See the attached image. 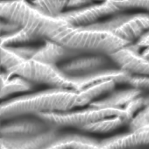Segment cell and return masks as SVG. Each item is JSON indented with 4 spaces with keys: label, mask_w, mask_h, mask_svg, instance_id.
<instances>
[{
    "label": "cell",
    "mask_w": 149,
    "mask_h": 149,
    "mask_svg": "<svg viewBox=\"0 0 149 149\" xmlns=\"http://www.w3.org/2000/svg\"><path fill=\"white\" fill-rule=\"evenodd\" d=\"M49 40L84 54L108 57L130 46L101 22L78 26L64 22Z\"/></svg>",
    "instance_id": "cell-1"
},
{
    "label": "cell",
    "mask_w": 149,
    "mask_h": 149,
    "mask_svg": "<svg viewBox=\"0 0 149 149\" xmlns=\"http://www.w3.org/2000/svg\"><path fill=\"white\" fill-rule=\"evenodd\" d=\"M77 91L53 88L4 102L0 106L1 119H13L26 115L60 112L76 107Z\"/></svg>",
    "instance_id": "cell-2"
},
{
    "label": "cell",
    "mask_w": 149,
    "mask_h": 149,
    "mask_svg": "<svg viewBox=\"0 0 149 149\" xmlns=\"http://www.w3.org/2000/svg\"><path fill=\"white\" fill-rule=\"evenodd\" d=\"M0 15L29 30L40 39H49L64 23L59 17H52L33 4L25 1H0Z\"/></svg>",
    "instance_id": "cell-3"
},
{
    "label": "cell",
    "mask_w": 149,
    "mask_h": 149,
    "mask_svg": "<svg viewBox=\"0 0 149 149\" xmlns=\"http://www.w3.org/2000/svg\"><path fill=\"white\" fill-rule=\"evenodd\" d=\"M35 116L45 121L53 128L58 130L64 127L81 129L88 125L111 117H126L130 119L124 109L91 106L82 109L40 113Z\"/></svg>",
    "instance_id": "cell-4"
},
{
    "label": "cell",
    "mask_w": 149,
    "mask_h": 149,
    "mask_svg": "<svg viewBox=\"0 0 149 149\" xmlns=\"http://www.w3.org/2000/svg\"><path fill=\"white\" fill-rule=\"evenodd\" d=\"M8 73L24 77L36 84H43L53 88L76 91L71 77L63 74L57 66L34 59L23 60Z\"/></svg>",
    "instance_id": "cell-5"
},
{
    "label": "cell",
    "mask_w": 149,
    "mask_h": 149,
    "mask_svg": "<svg viewBox=\"0 0 149 149\" xmlns=\"http://www.w3.org/2000/svg\"><path fill=\"white\" fill-rule=\"evenodd\" d=\"M101 23L130 45H133L149 31V13L119 15Z\"/></svg>",
    "instance_id": "cell-6"
},
{
    "label": "cell",
    "mask_w": 149,
    "mask_h": 149,
    "mask_svg": "<svg viewBox=\"0 0 149 149\" xmlns=\"http://www.w3.org/2000/svg\"><path fill=\"white\" fill-rule=\"evenodd\" d=\"M121 11L113 1H108L77 10L62 13L57 17L70 25L81 26L96 23L100 18L115 14Z\"/></svg>",
    "instance_id": "cell-7"
},
{
    "label": "cell",
    "mask_w": 149,
    "mask_h": 149,
    "mask_svg": "<svg viewBox=\"0 0 149 149\" xmlns=\"http://www.w3.org/2000/svg\"><path fill=\"white\" fill-rule=\"evenodd\" d=\"M111 58L98 55L84 54L57 66L66 75L79 77L109 68Z\"/></svg>",
    "instance_id": "cell-8"
},
{
    "label": "cell",
    "mask_w": 149,
    "mask_h": 149,
    "mask_svg": "<svg viewBox=\"0 0 149 149\" xmlns=\"http://www.w3.org/2000/svg\"><path fill=\"white\" fill-rule=\"evenodd\" d=\"M35 117L19 118L1 125L0 129L1 136H33L45 133L54 129L41 118Z\"/></svg>",
    "instance_id": "cell-9"
},
{
    "label": "cell",
    "mask_w": 149,
    "mask_h": 149,
    "mask_svg": "<svg viewBox=\"0 0 149 149\" xmlns=\"http://www.w3.org/2000/svg\"><path fill=\"white\" fill-rule=\"evenodd\" d=\"M60 135L54 128L42 134L19 137H1V149H46Z\"/></svg>",
    "instance_id": "cell-10"
},
{
    "label": "cell",
    "mask_w": 149,
    "mask_h": 149,
    "mask_svg": "<svg viewBox=\"0 0 149 149\" xmlns=\"http://www.w3.org/2000/svg\"><path fill=\"white\" fill-rule=\"evenodd\" d=\"M84 54L57 42L47 39L45 40V44L37 49L32 59L57 66L60 63H63Z\"/></svg>",
    "instance_id": "cell-11"
},
{
    "label": "cell",
    "mask_w": 149,
    "mask_h": 149,
    "mask_svg": "<svg viewBox=\"0 0 149 149\" xmlns=\"http://www.w3.org/2000/svg\"><path fill=\"white\" fill-rule=\"evenodd\" d=\"M132 75L119 68H109L79 77H71L77 92L84 88L100 83L113 81L116 84L129 83Z\"/></svg>",
    "instance_id": "cell-12"
},
{
    "label": "cell",
    "mask_w": 149,
    "mask_h": 149,
    "mask_svg": "<svg viewBox=\"0 0 149 149\" xmlns=\"http://www.w3.org/2000/svg\"><path fill=\"white\" fill-rule=\"evenodd\" d=\"M104 149H135L149 145V129L130 131L101 140Z\"/></svg>",
    "instance_id": "cell-13"
},
{
    "label": "cell",
    "mask_w": 149,
    "mask_h": 149,
    "mask_svg": "<svg viewBox=\"0 0 149 149\" xmlns=\"http://www.w3.org/2000/svg\"><path fill=\"white\" fill-rule=\"evenodd\" d=\"M46 149H104L101 141L81 134L59 135Z\"/></svg>",
    "instance_id": "cell-14"
},
{
    "label": "cell",
    "mask_w": 149,
    "mask_h": 149,
    "mask_svg": "<svg viewBox=\"0 0 149 149\" xmlns=\"http://www.w3.org/2000/svg\"><path fill=\"white\" fill-rule=\"evenodd\" d=\"M113 91L107 94L106 96L92 102L89 106L97 108L123 109L130 102L141 95L143 91L133 87L122 90Z\"/></svg>",
    "instance_id": "cell-15"
},
{
    "label": "cell",
    "mask_w": 149,
    "mask_h": 149,
    "mask_svg": "<svg viewBox=\"0 0 149 149\" xmlns=\"http://www.w3.org/2000/svg\"><path fill=\"white\" fill-rule=\"evenodd\" d=\"M13 74L6 71L1 75V98H5L15 93L29 91L36 84L18 76L12 78Z\"/></svg>",
    "instance_id": "cell-16"
},
{
    "label": "cell",
    "mask_w": 149,
    "mask_h": 149,
    "mask_svg": "<svg viewBox=\"0 0 149 149\" xmlns=\"http://www.w3.org/2000/svg\"><path fill=\"white\" fill-rule=\"evenodd\" d=\"M116 84L114 81H107L84 88L77 93L76 107L90 104L98 97L112 91Z\"/></svg>",
    "instance_id": "cell-17"
},
{
    "label": "cell",
    "mask_w": 149,
    "mask_h": 149,
    "mask_svg": "<svg viewBox=\"0 0 149 149\" xmlns=\"http://www.w3.org/2000/svg\"><path fill=\"white\" fill-rule=\"evenodd\" d=\"M130 121L126 117H111L88 125L80 130L91 133H109L125 125L129 124Z\"/></svg>",
    "instance_id": "cell-18"
},
{
    "label": "cell",
    "mask_w": 149,
    "mask_h": 149,
    "mask_svg": "<svg viewBox=\"0 0 149 149\" xmlns=\"http://www.w3.org/2000/svg\"><path fill=\"white\" fill-rule=\"evenodd\" d=\"M40 40L39 37L25 29L21 28L1 37V47H9L15 44H22Z\"/></svg>",
    "instance_id": "cell-19"
},
{
    "label": "cell",
    "mask_w": 149,
    "mask_h": 149,
    "mask_svg": "<svg viewBox=\"0 0 149 149\" xmlns=\"http://www.w3.org/2000/svg\"><path fill=\"white\" fill-rule=\"evenodd\" d=\"M68 1H35L32 3L43 13L52 17H57L67 7Z\"/></svg>",
    "instance_id": "cell-20"
},
{
    "label": "cell",
    "mask_w": 149,
    "mask_h": 149,
    "mask_svg": "<svg viewBox=\"0 0 149 149\" xmlns=\"http://www.w3.org/2000/svg\"><path fill=\"white\" fill-rule=\"evenodd\" d=\"M10 47H1V64L6 71L10 72L12 69L23 60Z\"/></svg>",
    "instance_id": "cell-21"
},
{
    "label": "cell",
    "mask_w": 149,
    "mask_h": 149,
    "mask_svg": "<svg viewBox=\"0 0 149 149\" xmlns=\"http://www.w3.org/2000/svg\"><path fill=\"white\" fill-rule=\"evenodd\" d=\"M128 125L130 131L144 129L149 126V104L136 113Z\"/></svg>",
    "instance_id": "cell-22"
},
{
    "label": "cell",
    "mask_w": 149,
    "mask_h": 149,
    "mask_svg": "<svg viewBox=\"0 0 149 149\" xmlns=\"http://www.w3.org/2000/svg\"><path fill=\"white\" fill-rule=\"evenodd\" d=\"M113 1L121 10L137 8L148 11L149 13V1Z\"/></svg>",
    "instance_id": "cell-23"
},
{
    "label": "cell",
    "mask_w": 149,
    "mask_h": 149,
    "mask_svg": "<svg viewBox=\"0 0 149 149\" xmlns=\"http://www.w3.org/2000/svg\"><path fill=\"white\" fill-rule=\"evenodd\" d=\"M145 105V95H143L142 94L130 102L123 109L127 112L129 118L131 120L132 117Z\"/></svg>",
    "instance_id": "cell-24"
},
{
    "label": "cell",
    "mask_w": 149,
    "mask_h": 149,
    "mask_svg": "<svg viewBox=\"0 0 149 149\" xmlns=\"http://www.w3.org/2000/svg\"><path fill=\"white\" fill-rule=\"evenodd\" d=\"M4 20V22H1V33H6L5 34L13 33L21 28V27L15 23L8 21Z\"/></svg>",
    "instance_id": "cell-25"
},
{
    "label": "cell",
    "mask_w": 149,
    "mask_h": 149,
    "mask_svg": "<svg viewBox=\"0 0 149 149\" xmlns=\"http://www.w3.org/2000/svg\"><path fill=\"white\" fill-rule=\"evenodd\" d=\"M134 45L138 48L140 47H145L146 49L149 48V31L139 39Z\"/></svg>",
    "instance_id": "cell-26"
},
{
    "label": "cell",
    "mask_w": 149,
    "mask_h": 149,
    "mask_svg": "<svg viewBox=\"0 0 149 149\" xmlns=\"http://www.w3.org/2000/svg\"><path fill=\"white\" fill-rule=\"evenodd\" d=\"M91 1H68L67 7H78L85 6L91 3Z\"/></svg>",
    "instance_id": "cell-27"
},
{
    "label": "cell",
    "mask_w": 149,
    "mask_h": 149,
    "mask_svg": "<svg viewBox=\"0 0 149 149\" xmlns=\"http://www.w3.org/2000/svg\"><path fill=\"white\" fill-rule=\"evenodd\" d=\"M141 54L145 58L149 60V48H146Z\"/></svg>",
    "instance_id": "cell-28"
},
{
    "label": "cell",
    "mask_w": 149,
    "mask_h": 149,
    "mask_svg": "<svg viewBox=\"0 0 149 149\" xmlns=\"http://www.w3.org/2000/svg\"><path fill=\"white\" fill-rule=\"evenodd\" d=\"M144 129H149V126H148V127H146V128H144Z\"/></svg>",
    "instance_id": "cell-29"
}]
</instances>
